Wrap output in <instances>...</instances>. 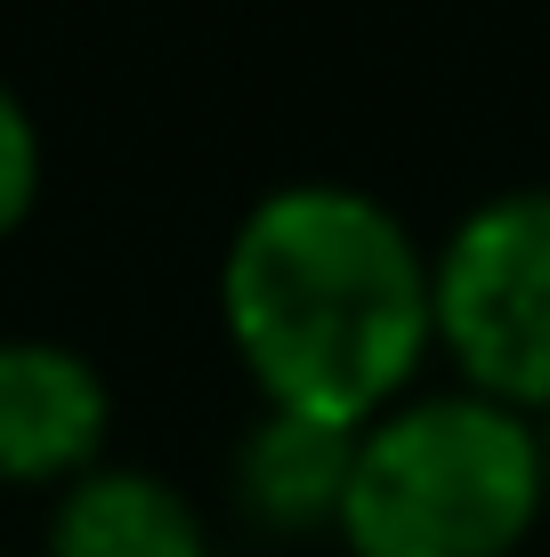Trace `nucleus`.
<instances>
[{"label": "nucleus", "instance_id": "obj_4", "mask_svg": "<svg viewBox=\"0 0 550 557\" xmlns=\"http://www.w3.org/2000/svg\"><path fill=\"white\" fill-rule=\"evenodd\" d=\"M113 420L106 372L65 339H0V485L89 476Z\"/></svg>", "mask_w": 550, "mask_h": 557}, {"label": "nucleus", "instance_id": "obj_1", "mask_svg": "<svg viewBox=\"0 0 550 557\" xmlns=\"http://www.w3.org/2000/svg\"><path fill=\"white\" fill-rule=\"evenodd\" d=\"M219 307L276 412L365 429L438 339V259L381 195L292 178L235 219Z\"/></svg>", "mask_w": 550, "mask_h": 557}, {"label": "nucleus", "instance_id": "obj_5", "mask_svg": "<svg viewBox=\"0 0 550 557\" xmlns=\"http://www.w3.org/2000/svg\"><path fill=\"white\" fill-rule=\"evenodd\" d=\"M49 557H211V542H203L195 502L170 476L98 460L89 476L57 493Z\"/></svg>", "mask_w": 550, "mask_h": 557}, {"label": "nucleus", "instance_id": "obj_8", "mask_svg": "<svg viewBox=\"0 0 550 557\" xmlns=\"http://www.w3.org/2000/svg\"><path fill=\"white\" fill-rule=\"evenodd\" d=\"M542 460H550V429H542Z\"/></svg>", "mask_w": 550, "mask_h": 557}, {"label": "nucleus", "instance_id": "obj_2", "mask_svg": "<svg viewBox=\"0 0 550 557\" xmlns=\"http://www.w3.org/2000/svg\"><path fill=\"white\" fill-rule=\"evenodd\" d=\"M550 493L542 429L462 388L381 412L356 436L340 533L356 557H502Z\"/></svg>", "mask_w": 550, "mask_h": 557}, {"label": "nucleus", "instance_id": "obj_6", "mask_svg": "<svg viewBox=\"0 0 550 557\" xmlns=\"http://www.w3.org/2000/svg\"><path fill=\"white\" fill-rule=\"evenodd\" d=\"M356 436L365 429H332V420L308 412H276L243 436L235 453V493L259 525L276 533H308V525H340V502H349V469H356Z\"/></svg>", "mask_w": 550, "mask_h": 557}, {"label": "nucleus", "instance_id": "obj_3", "mask_svg": "<svg viewBox=\"0 0 550 557\" xmlns=\"http://www.w3.org/2000/svg\"><path fill=\"white\" fill-rule=\"evenodd\" d=\"M438 339L494 405H550V186L462 210L438 251Z\"/></svg>", "mask_w": 550, "mask_h": 557}, {"label": "nucleus", "instance_id": "obj_7", "mask_svg": "<svg viewBox=\"0 0 550 557\" xmlns=\"http://www.w3.org/2000/svg\"><path fill=\"white\" fill-rule=\"evenodd\" d=\"M33 195H41V129H33L25 98L9 89V73H0V235L33 210Z\"/></svg>", "mask_w": 550, "mask_h": 557}]
</instances>
